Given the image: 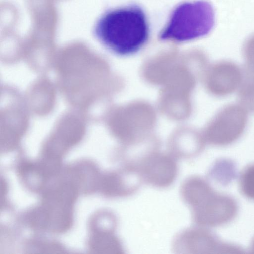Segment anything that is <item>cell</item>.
I'll list each match as a JSON object with an SVG mask.
<instances>
[{
    "mask_svg": "<svg viewBox=\"0 0 254 254\" xmlns=\"http://www.w3.org/2000/svg\"><path fill=\"white\" fill-rule=\"evenodd\" d=\"M212 91L224 97L239 91L244 80V71L236 63L229 61H221L213 69Z\"/></svg>",
    "mask_w": 254,
    "mask_h": 254,
    "instance_id": "52a82bcc",
    "label": "cell"
},
{
    "mask_svg": "<svg viewBox=\"0 0 254 254\" xmlns=\"http://www.w3.org/2000/svg\"><path fill=\"white\" fill-rule=\"evenodd\" d=\"M173 250L178 254H243L242 248L221 241L205 227L188 228L174 238Z\"/></svg>",
    "mask_w": 254,
    "mask_h": 254,
    "instance_id": "3957f363",
    "label": "cell"
},
{
    "mask_svg": "<svg viewBox=\"0 0 254 254\" xmlns=\"http://www.w3.org/2000/svg\"><path fill=\"white\" fill-rule=\"evenodd\" d=\"M248 123V111L241 103L223 107L213 123L212 143L218 146L229 145L244 133Z\"/></svg>",
    "mask_w": 254,
    "mask_h": 254,
    "instance_id": "5b68a950",
    "label": "cell"
},
{
    "mask_svg": "<svg viewBox=\"0 0 254 254\" xmlns=\"http://www.w3.org/2000/svg\"><path fill=\"white\" fill-rule=\"evenodd\" d=\"M242 193L247 198L254 200V164L246 167L240 177Z\"/></svg>",
    "mask_w": 254,
    "mask_h": 254,
    "instance_id": "7c38bea8",
    "label": "cell"
},
{
    "mask_svg": "<svg viewBox=\"0 0 254 254\" xmlns=\"http://www.w3.org/2000/svg\"><path fill=\"white\" fill-rule=\"evenodd\" d=\"M99 41L110 51L129 56L141 50L148 41L150 28L143 8L130 4L108 10L94 28Z\"/></svg>",
    "mask_w": 254,
    "mask_h": 254,
    "instance_id": "6da1fadb",
    "label": "cell"
},
{
    "mask_svg": "<svg viewBox=\"0 0 254 254\" xmlns=\"http://www.w3.org/2000/svg\"><path fill=\"white\" fill-rule=\"evenodd\" d=\"M190 210L193 222L198 226L207 228L231 222L236 216L238 207L234 198L215 191Z\"/></svg>",
    "mask_w": 254,
    "mask_h": 254,
    "instance_id": "277c9868",
    "label": "cell"
},
{
    "mask_svg": "<svg viewBox=\"0 0 254 254\" xmlns=\"http://www.w3.org/2000/svg\"><path fill=\"white\" fill-rule=\"evenodd\" d=\"M214 24V10L208 1H184L173 8L158 37L164 41H190L207 35Z\"/></svg>",
    "mask_w": 254,
    "mask_h": 254,
    "instance_id": "7a4b0ae2",
    "label": "cell"
},
{
    "mask_svg": "<svg viewBox=\"0 0 254 254\" xmlns=\"http://www.w3.org/2000/svg\"><path fill=\"white\" fill-rule=\"evenodd\" d=\"M243 53L245 63V80L254 82V35L246 41Z\"/></svg>",
    "mask_w": 254,
    "mask_h": 254,
    "instance_id": "8fae6325",
    "label": "cell"
},
{
    "mask_svg": "<svg viewBox=\"0 0 254 254\" xmlns=\"http://www.w3.org/2000/svg\"><path fill=\"white\" fill-rule=\"evenodd\" d=\"M240 103L249 111L254 112V82L244 80L239 90Z\"/></svg>",
    "mask_w": 254,
    "mask_h": 254,
    "instance_id": "4fadbf2b",
    "label": "cell"
},
{
    "mask_svg": "<svg viewBox=\"0 0 254 254\" xmlns=\"http://www.w3.org/2000/svg\"><path fill=\"white\" fill-rule=\"evenodd\" d=\"M210 179L218 184L225 186L231 183L236 176L234 162L228 159L217 160L208 173Z\"/></svg>",
    "mask_w": 254,
    "mask_h": 254,
    "instance_id": "30bf717a",
    "label": "cell"
},
{
    "mask_svg": "<svg viewBox=\"0 0 254 254\" xmlns=\"http://www.w3.org/2000/svg\"><path fill=\"white\" fill-rule=\"evenodd\" d=\"M250 250H251V253L254 254V239H253V240L252 242L251 248H250Z\"/></svg>",
    "mask_w": 254,
    "mask_h": 254,
    "instance_id": "5bb4252c",
    "label": "cell"
},
{
    "mask_svg": "<svg viewBox=\"0 0 254 254\" xmlns=\"http://www.w3.org/2000/svg\"><path fill=\"white\" fill-rule=\"evenodd\" d=\"M215 191L209 182L198 176H191L182 184L180 194L190 209L193 207Z\"/></svg>",
    "mask_w": 254,
    "mask_h": 254,
    "instance_id": "9c48e42d",
    "label": "cell"
},
{
    "mask_svg": "<svg viewBox=\"0 0 254 254\" xmlns=\"http://www.w3.org/2000/svg\"><path fill=\"white\" fill-rule=\"evenodd\" d=\"M110 194L117 197H127L134 194L143 183L136 168L123 166L111 174Z\"/></svg>",
    "mask_w": 254,
    "mask_h": 254,
    "instance_id": "ba28073f",
    "label": "cell"
},
{
    "mask_svg": "<svg viewBox=\"0 0 254 254\" xmlns=\"http://www.w3.org/2000/svg\"><path fill=\"white\" fill-rule=\"evenodd\" d=\"M143 183L158 188H166L175 181L179 169L177 161L166 155L148 156L136 168Z\"/></svg>",
    "mask_w": 254,
    "mask_h": 254,
    "instance_id": "8992f818",
    "label": "cell"
}]
</instances>
